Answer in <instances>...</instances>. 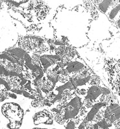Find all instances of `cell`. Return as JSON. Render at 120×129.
I'll return each mask as SVG.
<instances>
[{"mask_svg":"<svg viewBox=\"0 0 120 129\" xmlns=\"http://www.w3.org/2000/svg\"><path fill=\"white\" fill-rule=\"evenodd\" d=\"M5 4L4 2H1L0 1V9H2L3 8V5Z\"/></svg>","mask_w":120,"mask_h":129,"instance_id":"cell-7","label":"cell"},{"mask_svg":"<svg viewBox=\"0 0 120 129\" xmlns=\"http://www.w3.org/2000/svg\"><path fill=\"white\" fill-rule=\"evenodd\" d=\"M53 50L56 54V55L59 57L62 63H65L72 61V59L78 57L77 52L73 48L63 44H61V45L55 46L53 48Z\"/></svg>","mask_w":120,"mask_h":129,"instance_id":"cell-5","label":"cell"},{"mask_svg":"<svg viewBox=\"0 0 120 129\" xmlns=\"http://www.w3.org/2000/svg\"><path fill=\"white\" fill-rule=\"evenodd\" d=\"M34 129H44V128H34Z\"/></svg>","mask_w":120,"mask_h":129,"instance_id":"cell-8","label":"cell"},{"mask_svg":"<svg viewBox=\"0 0 120 129\" xmlns=\"http://www.w3.org/2000/svg\"><path fill=\"white\" fill-rule=\"evenodd\" d=\"M104 69L108 75V80L111 87L120 96V59H106Z\"/></svg>","mask_w":120,"mask_h":129,"instance_id":"cell-3","label":"cell"},{"mask_svg":"<svg viewBox=\"0 0 120 129\" xmlns=\"http://www.w3.org/2000/svg\"><path fill=\"white\" fill-rule=\"evenodd\" d=\"M53 114L47 111H42L38 112L34 115V123L35 124H38L40 123L44 124H51L53 123Z\"/></svg>","mask_w":120,"mask_h":129,"instance_id":"cell-6","label":"cell"},{"mask_svg":"<svg viewBox=\"0 0 120 129\" xmlns=\"http://www.w3.org/2000/svg\"><path fill=\"white\" fill-rule=\"evenodd\" d=\"M53 115L55 121L61 124L72 120L79 121L83 113L82 99L76 93L68 101L55 106L52 108Z\"/></svg>","mask_w":120,"mask_h":129,"instance_id":"cell-1","label":"cell"},{"mask_svg":"<svg viewBox=\"0 0 120 129\" xmlns=\"http://www.w3.org/2000/svg\"><path fill=\"white\" fill-rule=\"evenodd\" d=\"M3 115L9 120L8 126L11 129H18L22 124L24 113L18 104L9 103L3 106Z\"/></svg>","mask_w":120,"mask_h":129,"instance_id":"cell-4","label":"cell"},{"mask_svg":"<svg viewBox=\"0 0 120 129\" xmlns=\"http://www.w3.org/2000/svg\"><path fill=\"white\" fill-rule=\"evenodd\" d=\"M16 46L29 54H39L51 49V45L44 38L33 36H25L19 38Z\"/></svg>","mask_w":120,"mask_h":129,"instance_id":"cell-2","label":"cell"}]
</instances>
